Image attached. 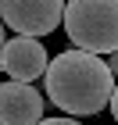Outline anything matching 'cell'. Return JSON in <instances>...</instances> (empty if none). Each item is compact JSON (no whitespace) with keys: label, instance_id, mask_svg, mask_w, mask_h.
<instances>
[{"label":"cell","instance_id":"1","mask_svg":"<svg viewBox=\"0 0 118 125\" xmlns=\"http://www.w3.org/2000/svg\"><path fill=\"white\" fill-rule=\"evenodd\" d=\"M43 79H47L50 104L68 115H100L104 107H111V96L118 89L107 61H100L97 54H86V50L57 54Z\"/></svg>","mask_w":118,"mask_h":125},{"label":"cell","instance_id":"2","mask_svg":"<svg viewBox=\"0 0 118 125\" xmlns=\"http://www.w3.org/2000/svg\"><path fill=\"white\" fill-rule=\"evenodd\" d=\"M64 32L75 50L86 54H118V0H68Z\"/></svg>","mask_w":118,"mask_h":125},{"label":"cell","instance_id":"3","mask_svg":"<svg viewBox=\"0 0 118 125\" xmlns=\"http://www.w3.org/2000/svg\"><path fill=\"white\" fill-rule=\"evenodd\" d=\"M64 0H0V18L18 36L39 39L64 25Z\"/></svg>","mask_w":118,"mask_h":125},{"label":"cell","instance_id":"4","mask_svg":"<svg viewBox=\"0 0 118 125\" xmlns=\"http://www.w3.org/2000/svg\"><path fill=\"white\" fill-rule=\"evenodd\" d=\"M0 68L7 72L14 82H32V79L47 75V47L32 36H14V39H4L0 47Z\"/></svg>","mask_w":118,"mask_h":125},{"label":"cell","instance_id":"5","mask_svg":"<svg viewBox=\"0 0 118 125\" xmlns=\"http://www.w3.org/2000/svg\"><path fill=\"white\" fill-rule=\"evenodd\" d=\"M43 122V93L29 82L7 79L0 86V125H39Z\"/></svg>","mask_w":118,"mask_h":125},{"label":"cell","instance_id":"6","mask_svg":"<svg viewBox=\"0 0 118 125\" xmlns=\"http://www.w3.org/2000/svg\"><path fill=\"white\" fill-rule=\"evenodd\" d=\"M39 125H82V122H72V118H43Z\"/></svg>","mask_w":118,"mask_h":125},{"label":"cell","instance_id":"7","mask_svg":"<svg viewBox=\"0 0 118 125\" xmlns=\"http://www.w3.org/2000/svg\"><path fill=\"white\" fill-rule=\"evenodd\" d=\"M107 68H111V75L118 79V54H111V57H107Z\"/></svg>","mask_w":118,"mask_h":125},{"label":"cell","instance_id":"8","mask_svg":"<svg viewBox=\"0 0 118 125\" xmlns=\"http://www.w3.org/2000/svg\"><path fill=\"white\" fill-rule=\"evenodd\" d=\"M111 115H115V122H118V89H115V96H111Z\"/></svg>","mask_w":118,"mask_h":125}]
</instances>
